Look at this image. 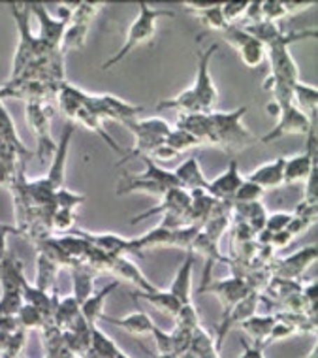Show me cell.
<instances>
[{
	"label": "cell",
	"mask_w": 318,
	"mask_h": 358,
	"mask_svg": "<svg viewBox=\"0 0 318 358\" xmlns=\"http://www.w3.org/2000/svg\"><path fill=\"white\" fill-rule=\"evenodd\" d=\"M21 170H24V162L21 164H12V162L0 161V189H12L15 179L21 173Z\"/></svg>",
	"instance_id": "cell-46"
},
{
	"label": "cell",
	"mask_w": 318,
	"mask_h": 358,
	"mask_svg": "<svg viewBox=\"0 0 318 358\" xmlns=\"http://www.w3.org/2000/svg\"><path fill=\"white\" fill-rule=\"evenodd\" d=\"M260 12H262V21H271V23H277L279 19L290 15L284 0H260Z\"/></svg>",
	"instance_id": "cell-44"
},
{
	"label": "cell",
	"mask_w": 318,
	"mask_h": 358,
	"mask_svg": "<svg viewBox=\"0 0 318 358\" xmlns=\"http://www.w3.org/2000/svg\"><path fill=\"white\" fill-rule=\"evenodd\" d=\"M85 106L92 113H96L102 121L113 119L121 124L140 119V113H143L141 106L130 104L127 100L113 96V94H89Z\"/></svg>",
	"instance_id": "cell-10"
},
{
	"label": "cell",
	"mask_w": 318,
	"mask_h": 358,
	"mask_svg": "<svg viewBox=\"0 0 318 358\" xmlns=\"http://www.w3.org/2000/svg\"><path fill=\"white\" fill-rule=\"evenodd\" d=\"M183 8L211 31L222 32L228 27L222 17V2H183Z\"/></svg>",
	"instance_id": "cell-20"
},
{
	"label": "cell",
	"mask_w": 318,
	"mask_h": 358,
	"mask_svg": "<svg viewBox=\"0 0 318 358\" xmlns=\"http://www.w3.org/2000/svg\"><path fill=\"white\" fill-rule=\"evenodd\" d=\"M277 322L275 315H251L249 319H245L239 327L243 328L245 334H249V338L254 345L266 347V341L269 338V332L273 330Z\"/></svg>",
	"instance_id": "cell-30"
},
{
	"label": "cell",
	"mask_w": 318,
	"mask_h": 358,
	"mask_svg": "<svg viewBox=\"0 0 318 358\" xmlns=\"http://www.w3.org/2000/svg\"><path fill=\"white\" fill-rule=\"evenodd\" d=\"M75 219H78L75 211L57 208L53 217H51V230L59 232V234H70L75 227Z\"/></svg>",
	"instance_id": "cell-43"
},
{
	"label": "cell",
	"mask_w": 318,
	"mask_h": 358,
	"mask_svg": "<svg viewBox=\"0 0 318 358\" xmlns=\"http://www.w3.org/2000/svg\"><path fill=\"white\" fill-rule=\"evenodd\" d=\"M292 213L288 211H279V213H273L266 219V227L263 230L269 232V234H277V232H282V230L288 229V224L292 221Z\"/></svg>",
	"instance_id": "cell-48"
},
{
	"label": "cell",
	"mask_w": 318,
	"mask_h": 358,
	"mask_svg": "<svg viewBox=\"0 0 318 358\" xmlns=\"http://www.w3.org/2000/svg\"><path fill=\"white\" fill-rule=\"evenodd\" d=\"M200 292H213L215 296H219L222 309H224L222 315H226L236 303H239L245 296L251 294V287L245 281L243 275H230L226 279L205 285V287L200 289Z\"/></svg>",
	"instance_id": "cell-14"
},
{
	"label": "cell",
	"mask_w": 318,
	"mask_h": 358,
	"mask_svg": "<svg viewBox=\"0 0 318 358\" xmlns=\"http://www.w3.org/2000/svg\"><path fill=\"white\" fill-rule=\"evenodd\" d=\"M17 234V230L12 224H4V222H0V240H8V236Z\"/></svg>",
	"instance_id": "cell-50"
},
{
	"label": "cell",
	"mask_w": 318,
	"mask_h": 358,
	"mask_svg": "<svg viewBox=\"0 0 318 358\" xmlns=\"http://www.w3.org/2000/svg\"><path fill=\"white\" fill-rule=\"evenodd\" d=\"M85 200V194L70 191L66 187H61V189H57L55 191V208H59V210L75 211L80 206H83Z\"/></svg>",
	"instance_id": "cell-41"
},
{
	"label": "cell",
	"mask_w": 318,
	"mask_h": 358,
	"mask_svg": "<svg viewBox=\"0 0 318 358\" xmlns=\"http://www.w3.org/2000/svg\"><path fill=\"white\" fill-rule=\"evenodd\" d=\"M102 319H106L111 324H115V327L122 328V330H127L132 336H151L153 334V328L157 327L154 321L149 317V313L145 311H134V313H130V315H124L121 319H113V317L104 315Z\"/></svg>",
	"instance_id": "cell-29"
},
{
	"label": "cell",
	"mask_w": 318,
	"mask_h": 358,
	"mask_svg": "<svg viewBox=\"0 0 318 358\" xmlns=\"http://www.w3.org/2000/svg\"><path fill=\"white\" fill-rule=\"evenodd\" d=\"M294 106L305 113L307 117H317L318 108V89L315 85H307L298 81L294 87Z\"/></svg>",
	"instance_id": "cell-36"
},
{
	"label": "cell",
	"mask_w": 318,
	"mask_h": 358,
	"mask_svg": "<svg viewBox=\"0 0 318 358\" xmlns=\"http://www.w3.org/2000/svg\"><path fill=\"white\" fill-rule=\"evenodd\" d=\"M73 234L85 238L92 248H96L98 251L110 255V257H130V255H136L134 243H132V238H124V236L113 234V232H102V234H96V232H89V230H72Z\"/></svg>",
	"instance_id": "cell-15"
},
{
	"label": "cell",
	"mask_w": 318,
	"mask_h": 358,
	"mask_svg": "<svg viewBox=\"0 0 318 358\" xmlns=\"http://www.w3.org/2000/svg\"><path fill=\"white\" fill-rule=\"evenodd\" d=\"M239 358H263V347L254 345V343L249 345V343L243 341V352H241Z\"/></svg>",
	"instance_id": "cell-49"
},
{
	"label": "cell",
	"mask_w": 318,
	"mask_h": 358,
	"mask_svg": "<svg viewBox=\"0 0 318 358\" xmlns=\"http://www.w3.org/2000/svg\"><path fill=\"white\" fill-rule=\"evenodd\" d=\"M17 358H24V357H23V355H21V357H17Z\"/></svg>",
	"instance_id": "cell-54"
},
{
	"label": "cell",
	"mask_w": 318,
	"mask_h": 358,
	"mask_svg": "<svg viewBox=\"0 0 318 358\" xmlns=\"http://www.w3.org/2000/svg\"><path fill=\"white\" fill-rule=\"evenodd\" d=\"M31 13H34V17L38 19V42L42 43L48 51H57L61 48L62 36L66 31L68 23L62 21L57 15L49 12L48 6L38 2V4H31Z\"/></svg>",
	"instance_id": "cell-13"
},
{
	"label": "cell",
	"mask_w": 318,
	"mask_h": 358,
	"mask_svg": "<svg viewBox=\"0 0 318 358\" xmlns=\"http://www.w3.org/2000/svg\"><path fill=\"white\" fill-rule=\"evenodd\" d=\"M220 36L224 38L230 45H233V48L238 50L239 57H241V61H243L245 66L256 69V66H260V64L266 61V55H268L266 45L258 42L256 38H252L249 32L245 31L243 27H226L224 31L220 32Z\"/></svg>",
	"instance_id": "cell-12"
},
{
	"label": "cell",
	"mask_w": 318,
	"mask_h": 358,
	"mask_svg": "<svg viewBox=\"0 0 318 358\" xmlns=\"http://www.w3.org/2000/svg\"><path fill=\"white\" fill-rule=\"evenodd\" d=\"M260 300H262V298H260V292H258V290H251V294H249V296H245L241 302L236 303V306L228 311L226 315H222V319H220L219 322V340L215 341L217 347H219V351H220V341L226 338L228 330H230L233 324H241L245 319H249L251 315H254L258 306H260Z\"/></svg>",
	"instance_id": "cell-17"
},
{
	"label": "cell",
	"mask_w": 318,
	"mask_h": 358,
	"mask_svg": "<svg viewBox=\"0 0 318 358\" xmlns=\"http://www.w3.org/2000/svg\"><path fill=\"white\" fill-rule=\"evenodd\" d=\"M160 358H170V357H160Z\"/></svg>",
	"instance_id": "cell-55"
},
{
	"label": "cell",
	"mask_w": 318,
	"mask_h": 358,
	"mask_svg": "<svg viewBox=\"0 0 318 358\" xmlns=\"http://www.w3.org/2000/svg\"><path fill=\"white\" fill-rule=\"evenodd\" d=\"M175 179H178V183L181 189L185 191H205L208 189L209 179L205 178V173H203L202 166H200V162L196 157H189L187 161H183L179 164L175 170Z\"/></svg>",
	"instance_id": "cell-21"
},
{
	"label": "cell",
	"mask_w": 318,
	"mask_h": 358,
	"mask_svg": "<svg viewBox=\"0 0 318 358\" xmlns=\"http://www.w3.org/2000/svg\"><path fill=\"white\" fill-rule=\"evenodd\" d=\"M315 124H317V117H307L305 113L298 110L294 104L284 106V108H279L275 127L269 130L268 134H263L260 142L271 143L282 136H290V134H307Z\"/></svg>",
	"instance_id": "cell-11"
},
{
	"label": "cell",
	"mask_w": 318,
	"mask_h": 358,
	"mask_svg": "<svg viewBox=\"0 0 318 358\" xmlns=\"http://www.w3.org/2000/svg\"><path fill=\"white\" fill-rule=\"evenodd\" d=\"M73 130H75V124L68 123L62 130L61 142L57 143L55 153H53V159L49 162L48 173L43 176L45 181L53 189H61L64 187V179H66V164H68V151H70V143H72Z\"/></svg>",
	"instance_id": "cell-16"
},
{
	"label": "cell",
	"mask_w": 318,
	"mask_h": 358,
	"mask_svg": "<svg viewBox=\"0 0 318 358\" xmlns=\"http://www.w3.org/2000/svg\"><path fill=\"white\" fill-rule=\"evenodd\" d=\"M15 317H17L19 328H23L27 332H29V330H42V328H45L48 324H51V322H48V319L42 315L40 309L24 302Z\"/></svg>",
	"instance_id": "cell-39"
},
{
	"label": "cell",
	"mask_w": 318,
	"mask_h": 358,
	"mask_svg": "<svg viewBox=\"0 0 318 358\" xmlns=\"http://www.w3.org/2000/svg\"><path fill=\"white\" fill-rule=\"evenodd\" d=\"M24 115H27V123L36 136L38 159L43 164H49L57 149V143L51 134V108L48 102H27Z\"/></svg>",
	"instance_id": "cell-8"
},
{
	"label": "cell",
	"mask_w": 318,
	"mask_h": 358,
	"mask_svg": "<svg viewBox=\"0 0 318 358\" xmlns=\"http://www.w3.org/2000/svg\"><path fill=\"white\" fill-rule=\"evenodd\" d=\"M164 143L175 155L185 153V151H189V149L203 148V143L200 142L198 138H194L192 134H189V132H185V130L178 129V127H175V129L171 127V130L168 132V136H166Z\"/></svg>",
	"instance_id": "cell-38"
},
{
	"label": "cell",
	"mask_w": 318,
	"mask_h": 358,
	"mask_svg": "<svg viewBox=\"0 0 318 358\" xmlns=\"http://www.w3.org/2000/svg\"><path fill=\"white\" fill-rule=\"evenodd\" d=\"M0 358H2V357H0Z\"/></svg>",
	"instance_id": "cell-56"
},
{
	"label": "cell",
	"mask_w": 318,
	"mask_h": 358,
	"mask_svg": "<svg viewBox=\"0 0 318 358\" xmlns=\"http://www.w3.org/2000/svg\"><path fill=\"white\" fill-rule=\"evenodd\" d=\"M175 127L198 138L203 145H211V142H213V130H211L209 113H181Z\"/></svg>",
	"instance_id": "cell-26"
},
{
	"label": "cell",
	"mask_w": 318,
	"mask_h": 358,
	"mask_svg": "<svg viewBox=\"0 0 318 358\" xmlns=\"http://www.w3.org/2000/svg\"><path fill=\"white\" fill-rule=\"evenodd\" d=\"M162 17H175V12L153 8L147 2H138V15L132 21L129 32H127V40L121 45V50L104 62L102 69L108 70L111 66H115L121 61H124L129 57V53H132V51L141 48V45H147V43L153 42L154 34H157V25H159V21Z\"/></svg>",
	"instance_id": "cell-4"
},
{
	"label": "cell",
	"mask_w": 318,
	"mask_h": 358,
	"mask_svg": "<svg viewBox=\"0 0 318 358\" xmlns=\"http://www.w3.org/2000/svg\"><path fill=\"white\" fill-rule=\"evenodd\" d=\"M80 317H81V306L75 298L73 296L59 298L55 313H53V322H51V324H55L59 330L66 332V330H70V328L73 327V322L78 321Z\"/></svg>",
	"instance_id": "cell-32"
},
{
	"label": "cell",
	"mask_w": 318,
	"mask_h": 358,
	"mask_svg": "<svg viewBox=\"0 0 318 358\" xmlns=\"http://www.w3.org/2000/svg\"><path fill=\"white\" fill-rule=\"evenodd\" d=\"M127 129L132 130V134L136 138L134 148L130 151H124L121 157L119 166L127 164L132 159H140V157H151V155L164 145L166 136L171 130V124L162 117H151V119H134L124 123Z\"/></svg>",
	"instance_id": "cell-6"
},
{
	"label": "cell",
	"mask_w": 318,
	"mask_h": 358,
	"mask_svg": "<svg viewBox=\"0 0 318 358\" xmlns=\"http://www.w3.org/2000/svg\"><path fill=\"white\" fill-rule=\"evenodd\" d=\"M12 15L15 19V27H17V48H15V55H13V66L10 81H17L21 76L31 69L32 64L45 57L48 51L42 43L38 42L36 34L32 32L31 27V4H17L12 2L10 4Z\"/></svg>",
	"instance_id": "cell-2"
},
{
	"label": "cell",
	"mask_w": 318,
	"mask_h": 358,
	"mask_svg": "<svg viewBox=\"0 0 318 358\" xmlns=\"http://www.w3.org/2000/svg\"><path fill=\"white\" fill-rule=\"evenodd\" d=\"M307 38H317V31L282 32V36L268 48L266 59L269 61V76L263 81V91L273 94V102L279 108L294 104V87L300 81L298 62L290 53V45Z\"/></svg>",
	"instance_id": "cell-1"
},
{
	"label": "cell",
	"mask_w": 318,
	"mask_h": 358,
	"mask_svg": "<svg viewBox=\"0 0 318 358\" xmlns=\"http://www.w3.org/2000/svg\"><path fill=\"white\" fill-rule=\"evenodd\" d=\"M73 123H81V124H83V127H85V129L92 130L94 134H98V136L102 138V140H104V142L108 143V145H110V148L113 149L115 153H119V155H121V157H122V155H124V149H122L121 145H119V142H115V140H113V138H111L110 134L106 132L104 121L98 117L96 113H92V111L89 110L87 106H85V108H83V110L80 111V113H78V115H75V119H73Z\"/></svg>",
	"instance_id": "cell-35"
},
{
	"label": "cell",
	"mask_w": 318,
	"mask_h": 358,
	"mask_svg": "<svg viewBox=\"0 0 318 358\" xmlns=\"http://www.w3.org/2000/svg\"><path fill=\"white\" fill-rule=\"evenodd\" d=\"M315 260H317V245L312 243V245H307V248L300 249V251H296V253L288 255V257L279 260L275 278L294 279L296 281Z\"/></svg>",
	"instance_id": "cell-19"
},
{
	"label": "cell",
	"mask_w": 318,
	"mask_h": 358,
	"mask_svg": "<svg viewBox=\"0 0 318 358\" xmlns=\"http://www.w3.org/2000/svg\"><path fill=\"white\" fill-rule=\"evenodd\" d=\"M110 272L117 273L119 278L124 279V281H129V283L136 285L141 292H151V290L157 289V287L143 275V272H141L140 268H138V264H136L130 257H111Z\"/></svg>",
	"instance_id": "cell-23"
},
{
	"label": "cell",
	"mask_w": 318,
	"mask_h": 358,
	"mask_svg": "<svg viewBox=\"0 0 318 358\" xmlns=\"http://www.w3.org/2000/svg\"><path fill=\"white\" fill-rule=\"evenodd\" d=\"M219 51V43H211L205 50L198 51V69H196V80L190 85L192 93H194L200 110L203 113L213 111L217 100H219V93L215 87L213 76H211V59Z\"/></svg>",
	"instance_id": "cell-9"
},
{
	"label": "cell",
	"mask_w": 318,
	"mask_h": 358,
	"mask_svg": "<svg viewBox=\"0 0 318 358\" xmlns=\"http://www.w3.org/2000/svg\"><path fill=\"white\" fill-rule=\"evenodd\" d=\"M284 159L287 157H279L275 161L260 164L254 172H251V176L247 179L252 181V183H256L258 187H262L263 191L282 185L284 183Z\"/></svg>",
	"instance_id": "cell-25"
},
{
	"label": "cell",
	"mask_w": 318,
	"mask_h": 358,
	"mask_svg": "<svg viewBox=\"0 0 318 358\" xmlns=\"http://www.w3.org/2000/svg\"><path fill=\"white\" fill-rule=\"evenodd\" d=\"M243 179L245 178L241 176V172H239L238 161L232 159L224 172L209 181L205 191H208L213 198L220 200V202H230L233 198V194L238 192L239 185L243 183Z\"/></svg>",
	"instance_id": "cell-18"
},
{
	"label": "cell",
	"mask_w": 318,
	"mask_h": 358,
	"mask_svg": "<svg viewBox=\"0 0 318 358\" xmlns=\"http://www.w3.org/2000/svg\"><path fill=\"white\" fill-rule=\"evenodd\" d=\"M0 138L2 140H6L13 145V148H17L19 151H23V153L31 155V149L27 148L23 143V140L19 138V132L15 129V123H13L12 115H10V111L4 108V102H0Z\"/></svg>",
	"instance_id": "cell-37"
},
{
	"label": "cell",
	"mask_w": 318,
	"mask_h": 358,
	"mask_svg": "<svg viewBox=\"0 0 318 358\" xmlns=\"http://www.w3.org/2000/svg\"><path fill=\"white\" fill-rule=\"evenodd\" d=\"M59 270H61V266L49 259L48 255H43L38 251L36 279H34V285H36L40 290H43V292H55L53 289H55V281L57 275H59Z\"/></svg>",
	"instance_id": "cell-34"
},
{
	"label": "cell",
	"mask_w": 318,
	"mask_h": 358,
	"mask_svg": "<svg viewBox=\"0 0 318 358\" xmlns=\"http://www.w3.org/2000/svg\"><path fill=\"white\" fill-rule=\"evenodd\" d=\"M23 306V296L19 292H2L0 294V317H15Z\"/></svg>",
	"instance_id": "cell-45"
},
{
	"label": "cell",
	"mask_w": 318,
	"mask_h": 358,
	"mask_svg": "<svg viewBox=\"0 0 318 358\" xmlns=\"http://www.w3.org/2000/svg\"><path fill=\"white\" fill-rule=\"evenodd\" d=\"M55 99L59 102V106H61L62 113L70 119V123H73L75 115L85 108L89 93L81 91V89H78L72 83H68V81H62L61 85L57 87Z\"/></svg>",
	"instance_id": "cell-22"
},
{
	"label": "cell",
	"mask_w": 318,
	"mask_h": 358,
	"mask_svg": "<svg viewBox=\"0 0 318 358\" xmlns=\"http://www.w3.org/2000/svg\"><path fill=\"white\" fill-rule=\"evenodd\" d=\"M6 99H8V91H6V87L2 85L0 87V102H4Z\"/></svg>",
	"instance_id": "cell-52"
},
{
	"label": "cell",
	"mask_w": 318,
	"mask_h": 358,
	"mask_svg": "<svg viewBox=\"0 0 318 358\" xmlns=\"http://www.w3.org/2000/svg\"><path fill=\"white\" fill-rule=\"evenodd\" d=\"M140 159L145 164V170L141 173H124L119 181V185H117L119 196L145 192L151 196L162 198L170 189L179 187L173 170H166V168L159 166L157 161H153L151 157H140Z\"/></svg>",
	"instance_id": "cell-5"
},
{
	"label": "cell",
	"mask_w": 318,
	"mask_h": 358,
	"mask_svg": "<svg viewBox=\"0 0 318 358\" xmlns=\"http://www.w3.org/2000/svg\"><path fill=\"white\" fill-rule=\"evenodd\" d=\"M10 336H12V334H10V332H4V330H0V355L6 351L8 340H10Z\"/></svg>",
	"instance_id": "cell-51"
},
{
	"label": "cell",
	"mask_w": 318,
	"mask_h": 358,
	"mask_svg": "<svg viewBox=\"0 0 318 358\" xmlns=\"http://www.w3.org/2000/svg\"><path fill=\"white\" fill-rule=\"evenodd\" d=\"M102 8H104V2H73L72 19L68 23L64 36H62L61 48H59L62 55L66 51L81 50L85 45L91 23L94 21V17L100 13Z\"/></svg>",
	"instance_id": "cell-7"
},
{
	"label": "cell",
	"mask_w": 318,
	"mask_h": 358,
	"mask_svg": "<svg viewBox=\"0 0 318 358\" xmlns=\"http://www.w3.org/2000/svg\"><path fill=\"white\" fill-rule=\"evenodd\" d=\"M136 298H141V300H145V302H149L153 308H157L159 311H162L164 315L168 317H173L175 319V315L179 313V309H181V306L183 303L179 302L178 298L173 296L171 292H168V290H159L154 289L151 290V292H136L134 294Z\"/></svg>",
	"instance_id": "cell-33"
},
{
	"label": "cell",
	"mask_w": 318,
	"mask_h": 358,
	"mask_svg": "<svg viewBox=\"0 0 318 358\" xmlns=\"http://www.w3.org/2000/svg\"><path fill=\"white\" fill-rule=\"evenodd\" d=\"M175 322H178V328L181 330H187V332H194L198 328L202 327L200 324V315H198V311H196L194 303H185L179 309V313L175 315Z\"/></svg>",
	"instance_id": "cell-42"
},
{
	"label": "cell",
	"mask_w": 318,
	"mask_h": 358,
	"mask_svg": "<svg viewBox=\"0 0 318 358\" xmlns=\"http://www.w3.org/2000/svg\"><path fill=\"white\" fill-rule=\"evenodd\" d=\"M263 192L266 191H263L262 187H258L256 183H252L249 179H243V183L239 185L238 192L230 200V204H254V202L262 200Z\"/></svg>",
	"instance_id": "cell-40"
},
{
	"label": "cell",
	"mask_w": 318,
	"mask_h": 358,
	"mask_svg": "<svg viewBox=\"0 0 318 358\" xmlns=\"http://www.w3.org/2000/svg\"><path fill=\"white\" fill-rule=\"evenodd\" d=\"M317 357H318V345H315L311 349V352H309V355H305L303 358H317Z\"/></svg>",
	"instance_id": "cell-53"
},
{
	"label": "cell",
	"mask_w": 318,
	"mask_h": 358,
	"mask_svg": "<svg viewBox=\"0 0 318 358\" xmlns=\"http://www.w3.org/2000/svg\"><path fill=\"white\" fill-rule=\"evenodd\" d=\"M132 243H134L136 255H143L147 251H153V249L160 248H171L173 245V230L164 229V227H154L145 234L138 236V238H132Z\"/></svg>",
	"instance_id": "cell-28"
},
{
	"label": "cell",
	"mask_w": 318,
	"mask_h": 358,
	"mask_svg": "<svg viewBox=\"0 0 318 358\" xmlns=\"http://www.w3.org/2000/svg\"><path fill=\"white\" fill-rule=\"evenodd\" d=\"M119 285H121L119 281H113V283H110L108 287H104V289L94 290L92 296H89L85 302L81 303V315H83V319H85V322L89 327H98L100 319L104 317L106 300H108V296H110L111 292H115V290L119 289Z\"/></svg>",
	"instance_id": "cell-24"
},
{
	"label": "cell",
	"mask_w": 318,
	"mask_h": 358,
	"mask_svg": "<svg viewBox=\"0 0 318 358\" xmlns=\"http://www.w3.org/2000/svg\"><path fill=\"white\" fill-rule=\"evenodd\" d=\"M192 272H194V253H189L183 264L179 266L178 273L168 289V292H171L183 306L192 302Z\"/></svg>",
	"instance_id": "cell-27"
},
{
	"label": "cell",
	"mask_w": 318,
	"mask_h": 358,
	"mask_svg": "<svg viewBox=\"0 0 318 358\" xmlns=\"http://www.w3.org/2000/svg\"><path fill=\"white\" fill-rule=\"evenodd\" d=\"M247 8H249V2H222V17L226 21V25H238L239 19H243Z\"/></svg>",
	"instance_id": "cell-47"
},
{
	"label": "cell",
	"mask_w": 318,
	"mask_h": 358,
	"mask_svg": "<svg viewBox=\"0 0 318 358\" xmlns=\"http://www.w3.org/2000/svg\"><path fill=\"white\" fill-rule=\"evenodd\" d=\"M249 108L239 106L233 111H209L213 142L211 145L220 148L226 153H238L256 142L252 132L243 124V117Z\"/></svg>",
	"instance_id": "cell-3"
},
{
	"label": "cell",
	"mask_w": 318,
	"mask_h": 358,
	"mask_svg": "<svg viewBox=\"0 0 318 358\" xmlns=\"http://www.w3.org/2000/svg\"><path fill=\"white\" fill-rule=\"evenodd\" d=\"M70 273H72L73 281L72 296L75 298L81 306V303L85 302L89 296H92V292H94V275H96V272L91 270V268L85 264H75L70 268Z\"/></svg>",
	"instance_id": "cell-31"
}]
</instances>
